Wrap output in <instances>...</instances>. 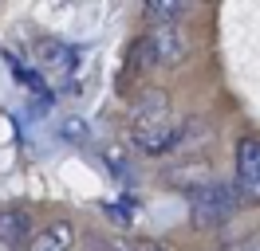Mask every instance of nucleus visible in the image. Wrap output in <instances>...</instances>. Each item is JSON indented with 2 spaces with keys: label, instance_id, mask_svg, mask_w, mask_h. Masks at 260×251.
Masks as SVG:
<instances>
[{
  "label": "nucleus",
  "instance_id": "obj_11",
  "mask_svg": "<svg viewBox=\"0 0 260 251\" xmlns=\"http://www.w3.org/2000/svg\"><path fill=\"white\" fill-rule=\"evenodd\" d=\"M118 251H134V247H118Z\"/></svg>",
  "mask_w": 260,
  "mask_h": 251
},
{
  "label": "nucleus",
  "instance_id": "obj_9",
  "mask_svg": "<svg viewBox=\"0 0 260 251\" xmlns=\"http://www.w3.org/2000/svg\"><path fill=\"white\" fill-rule=\"evenodd\" d=\"M134 251H162V247H158V243H150V239H146V243H138Z\"/></svg>",
  "mask_w": 260,
  "mask_h": 251
},
{
  "label": "nucleus",
  "instance_id": "obj_6",
  "mask_svg": "<svg viewBox=\"0 0 260 251\" xmlns=\"http://www.w3.org/2000/svg\"><path fill=\"white\" fill-rule=\"evenodd\" d=\"M36 51H40V71H44V75H55L59 82L71 78L75 63H79V55H75L67 44H59V39H44Z\"/></svg>",
  "mask_w": 260,
  "mask_h": 251
},
{
  "label": "nucleus",
  "instance_id": "obj_8",
  "mask_svg": "<svg viewBox=\"0 0 260 251\" xmlns=\"http://www.w3.org/2000/svg\"><path fill=\"white\" fill-rule=\"evenodd\" d=\"M146 16L150 20H178V16H185V4H146Z\"/></svg>",
  "mask_w": 260,
  "mask_h": 251
},
{
  "label": "nucleus",
  "instance_id": "obj_4",
  "mask_svg": "<svg viewBox=\"0 0 260 251\" xmlns=\"http://www.w3.org/2000/svg\"><path fill=\"white\" fill-rule=\"evenodd\" d=\"M32 247V216L24 208L0 212V251H24Z\"/></svg>",
  "mask_w": 260,
  "mask_h": 251
},
{
  "label": "nucleus",
  "instance_id": "obj_3",
  "mask_svg": "<svg viewBox=\"0 0 260 251\" xmlns=\"http://www.w3.org/2000/svg\"><path fill=\"white\" fill-rule=\"evenodd\" d=\"M233 192H237V204H260V138H241L237 141Z\"/></svg>",
  "mask_w": 260,
  "mask_h": 251
},
{
  "label": "nucleus",
  "instance_id": "obj_5",
  "mask_svg": "<svg viewBox=\"0 0 260 251\" xmlns=\"http://www.w3.org/2000/svg\"><path fill=\"white\" fill-rule=\"evenodd\" d=\"M150 47H154V63H158V67H174V63H181L185 51H189V44H185V35H181L178 24L154 28L150 31Z\"/></svg>",
  "mask_w": 260,
  "mask_h": 251
},
{
  "label": "nucleus",
  "instance_id": "obj_1",
  "mask_svg": "<svg viewBox=\"0 0 260 251\" xmlns=\"http://www.w3.org/2000/svg\"><path fill=\"white\" fill-rule=\"evenodd\" d=\"M178 138H181V126L174 122L162 91H146V98L134 110V122H130V141L146 157H162L178 145Z\"/></svg>",
  "mask_w": 260,
  "mask_h": 251
},
{
  "label": "nucleus",
  "instance_id": "obj_7",
  "mask_svg": "<svg viewBox=\"0 0 260 251\" xmlns=\"http://www.w3.org/2000/svg\"><path fill=\"white\" fill-rule=\"evenodd\" d=\"M71 243H75L71 224H51L48 232H40L32 239V247H28V251H71Z\"/></svg>",
  "mask_w": 260,
  "mask_h": 251
},
{
  "label": "nucleus",
  "instance_id": "obj_2",
  "mask_svg": "<svg viewBox=\"0 0 260 251\" xmlns=\"http://www.w3.org/2000/svg\"><path fill=\"white\" fill-rule=\"evenodd\" d=\"M237 204V192L225 185H197L189 188V220L197 228H221Z\"/></svg>",
  "mask_w": 260,
  "mask_h": 251
},
{
  "label": "nucleus",
  "instance_id": "obj_10",
  "mask_svg": "<svg viewBox=\"0 0 260 251\" xmlns=\"http://www.w3.org/2000/svg\"><path fill=\"white\" fill-rule=\"evenodd\" d=\"M237 251H260V243H248V247H237Z\"/></svg>",
  "mask_w": 260,
  "mask_h": 251
}]
</instances>
